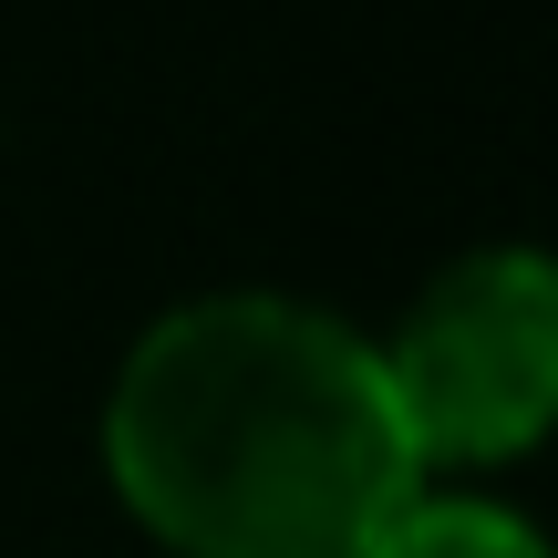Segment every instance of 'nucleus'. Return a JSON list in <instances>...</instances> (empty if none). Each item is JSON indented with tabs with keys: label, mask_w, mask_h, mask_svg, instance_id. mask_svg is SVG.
I'll use <instances>...</instances> for the list:
<instances>
[{
	"label": "nucleus",
	"mask_w": 558,
	"mask_h": 558,
	"mask_svg": "<svg viewBox=\"0 0 558 558\" xmlns=\"http://www.w3.org/2000/svg\"><path fill=\"white\" fill-rule=\"evenodd\" d=\"M104 456L177 558H362L424 497L383 352L279 290L166 311L114 373Z\"/></svg>",
	"instance_id": "nucleus-1"
},
{
	"label": "nucleus",
	"mask_w": 558,
	"mask_h": 558,
	"mask_svg": "<svg viewBox=\"0 0 558 558\" xmlns=\"http://www.w3.org/2000/svg\"><path fill=\"white\" fill-rule=\"evenodd\" d=\"M362 558H548V548L527 518H507L486 497H414Z\"/></svg>",
	"instance_id": "nucleus-3"
},
{
	"label": "nucleus",
	"mask_w": 558,
	"mask_h": 558,
	"mask_svg": "<svg viewBox=\"0 0 558 558\" xmlns=\"http://www.w3.org/2000/svg\"><path fill=\"white\" fill-rule=\"evenodd\" d=\"M414 465H507L558 414V279L538 248L456 259L383 352Z\"/></svg>",
	"instance_id": "nucleus-2"
}]
</instances>
